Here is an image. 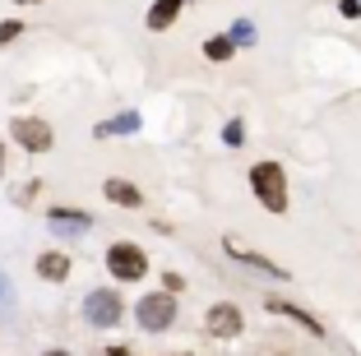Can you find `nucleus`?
I'll return each instance as SVG.
<instances>
[{
    "label": "nucleus",
    "mask_w": 361,
    "mask_h": 356,
    "mask_svg": "<svg viewBox=\"0 0 361 356\" xmlns=\"http://www.w3.org/2000/svg\"><path fill=\"white\" fill-rule=\"evenodd\" d=\"M250 185H255L259 204H264L269 213H283L287 209V176L278 162H259L255 171H250Z\"/></svg>",
    "instance_id": "nucleus-1"
},
{
    "label": "nucleus",
    "mask_w": 361,
    "mask_h": 356,
    "mask_svg": "<svg viewBox=\"0 0 361 356\" xmlns=\"http://www.w3.org/2000/svg\"><path fill=\"white\" fill-rule=\"evenodd\" d=\"M106 269L116 273L121 283H139L144 273H149V259H144V250L130 241H116L111 250H106Z\"/></svg>",
    "instance_id": "nucleus-2"
},
{
    "label": "nucleus",
    "mask_w": 361,
    "mask_h": 356,
    "mask_svg": "<svg viewBox=\"0 0 361 356\" xmlns=\"http://www.w3.org/2000/svg\"><path fill=\"white\" fill-rule=\"evenodd\" d=\"M135 314H139V329H144V333H162V329H171V319H176V301H171V292L144 296V301L135 305Z\"/></svg>",
    "instance_id": "nucleus-3"
},
{
    "label": "nucleus",
    "mask_w": 361,
    "mask_h": 356,
    "mask_svg": "<svg viewBox=\"0 0 361 356\" xmlns=\"http://www.w3.org/2000/svg\"><path fill=\"white\" fill-rule=\"evenodd\" d=\"M121 296L116 292H106V287H97V292H88V301H84V319L88 324H97V329H111L121 319Z\"/></svg>",
    "instance_id": "nucleus-4"
},
{
    "label": "nucleus",
    "mask_w": 361,
    "mask_h": 356,
    "mask_svg": "<svg viewBox=\"0 0 361 356\" xmlns=\"http://www.w3.org/2000/svg\"><path fill=\"white\" fill-rule=\"evenodd\" d=\"M14 139H19L28 153H47V148H51V125L37 121V116H19V121H14Z\"/></svg>",
    "instance_id": "nucleus-5"
},
{
    "label": "nucleus",
    "mask_w": 361,
    "mask_h": 356,
    "mask_svg": "<svg viewBox=\"0 0 361 356\" xmlns=\"http://www.w3.org/2000/svg\"><path fill=\"white\" fill-rule=\"evenodd\" d=\"M102 195H106L111 204H121V209H144V190L130 185V180H116V176L102 180Z\"/></svg>",
    "instance_id": "nucleus-6"
},
{
    "label": "nucleus",
    "mask_w": 361,
    "mask_h": 356,
    "mask_svg": "<svg viewBox=\"0 0 361 356\" xmlns=\"http://www.w3.org/2000/svg\"><path fill=\"white\" fill-rule=\"evenodd\" d=\"M227 254L241 259V264H250V269H259V273H269V278H287V269H278L274 259H264V254H255V250H245V245L232 241V236H227Z\"/></svg>",
    "instance_id": "nucleus-7"
},
{
    "label": "nucleus",
    "mask_w": 361,
    "mask_h": 356,
    "mask_svg": "<svg viewBox=\"0 0 361 356\" xmlns=\"http://www.w3.org/2000/svg\"><path fill=\"white\" fill-rule=\"evenodd\" d=\"M209 329L218 338H236L241 333V310H236V305H213L209 310Z\"/></svg>",
    "instance_id": "nucleus-8"
},
{
    "label": "nucleus",
    "mask_w": 361,
    "mask_h": 356,
    "mask_svg": "<svg viewBox=\"0 0 361 356\" xmlns=\"http://www.w3.org/2000/svg\"><path fill=\"white\" fill-rule=\"evenodd\" d=\"M51 222L56 231H61V236H70V231H88L93 227V218H88V213H75V209H51Z\"/></svg>",
    "instance_id": "nucleus-9"
},
{
    "label": "nucleus",
    "mask_w": 361,
    "mask_h": 356,
    "mask_svg": "<svg viewBox=\"0 0 361 356\" xmlns=\"http://www.w3.org/2000/svg\"><path fill=\"white\" fill-rule=\"evenodd\" d=\"M37 273H42L47 283H65V278H70V259H65V254H42V259H37Z\"/></svg>",
    "instance_id": "nucleus-10"
},
{
    "label": "nucleus",
    "mask_w": 361,
    "mask_h": 356,
    "mask_svg": "<svg viewBox=\"0 0 361 356\" xmlns=\"http://www.w3.org/2000/svg\"><path fill=\"white\" fill-rule=\"evenodd\" d=\"M135 130H139V116H135V111H126V116H116V121H102L93 135H97V139H106V135H135Z\"/></svg>",
    "instance_id": "nucleus-11"
},
{
    "label": "nucleus",
    "mask_w": 361,
    "mask_h": 356,
    "mask_svg": "<svg viewBox=\"0 0 361 356\" xmlns=\"http://www.w3.org/2000/svg\"><path fill=\"white\" fill-rule=\"evenodd\" d=\"M180 14V0H153V10H149V28H167L171 19Z\"/></svg>",
    "instance_id": "nucleus-12"
},
{
    "label": "nucleus",
    "mask_w": 361,
    "mask_h": 356,
    "mask_svg": "<svg viewBox=\"0 0 361 356\" xmlns=\"http://www.w3.org/2000/svg\"><path fill=\"white\" fill-rule=\"evenodd\" d=\"M269 310H278V314H292V319H301V324L310 329V333H319V319H310L306 310H297L292 301H269Z\"/></svg>",
    "instance_id": "nucleus-13"
},
{
    "label": "nucleus",
    "mask_w": 361,
    "mask_h": 356,
    "mask_svg": "<svg viewBox=\"0 0 361 356\" xmlns=\"http://www.w3.org/2000/svg\"><path fill=\"white\" fill-rule=\"evenodd\" d=\"M232 51H236L232 37H209V42H204V56H209V61H227Z\"/></svg>",
    "instance_id": "nucleus-14"
},
{
    "label": "nucleus",
    "mask_w": 361,
    "mask_h": 356,
    "mask_svg": "<svg viewBox=\"0 0 361 356\" xmlns=\"http://www.w3.org/2000/svg\"><path fill=\"white\" fill-rule=\"evenodd\" d=\"M232 42H236V47H250V42H255V23H245V19H241V23L232 28Z\"/></svg>",
    "instance_id": "nucleus-15"
},
{
    "label": "nucleus",
    "mask_w": 361,
    "mask_h": 356,
    "mask_svg": "<svg viewBox=\"0 0 361 356\" xmlns=\"http://www.w3.org/2000/svg\"><path fill=\"white\" fill-rule=\"evenodd\" d=\"M19 32H23V23H19V19L0 23V47H5V42H14V37H19Z\"/></svg>",
    "instance_id": "nucleus-16"
},
{
    "label": "nucleus",
    "mask_w": 361,
    "mask_h": 356,
    "mask_svg": "<svg viewBox=\"0 0 361 356\" xmlns=\"http://www.w3.org/2000/svg\"><path fill=\"white\" fill-rule=\"evenodd\" d=\"M223 139H227V144H232V148H236V144H241V139H245V130H241V121H232V125H227V135H223Z\"/></svg>",
    "instance_id": "nucleus-17"
},
{
    "label": "nucleus",
    "mask_w": 361,
    "mask_h": 356,
    "mask_svg": "<svg viewBox=\"0 0 361 356\" xmlns=\"http://www.w3.org/2000/svg\"><path fill=\"white\" fill-rule=\"evenodd\" d=\"M338 10L348 14V19H357V14H361V0H338Z\"/></svg>",
    "instance_id": "nucleus-18"
},
{
    "label": "nucleus",
    "mask_w": 361,
    "mask_h": 356,
    "mask_svg": "<svg viewBox=\"0 0 361 356\" xmlns=\"http://www.w3.org/2000/svg\"><path fill=\"white\" fill-rule=\"evenodd\" d=\"M10 301V283H5V278H0V305Z\"/></svg>",
    "instance_id": "nucleus-19"
},
{
    "label": "nucleus",
    "mask_w": 361,
    "mask_h": 356,
    "mask_svg": "<svg viewBox=\"0 0 361 356\" xmlns=\"http://www.w3.org/2000/svg\"><path fill=\"white\" fill-rule=\"evenodd\" d=\"M102 356H130V352H126V347H111V352H102Z\"/></svg>",
    "instance_id": "nucleus-20"
},
{
    "label": "nucleus",
    "mask_w": 361,
    "mask_h": 356,
    "mask_svg": "<svg viewBox=\"0 0 361 356\" xmlns=\"http://www.w3.org/2000/svg\"><path fill=\"white\" fill-rule=\"evenodd\" d=\"M0 176H5V144H0Z\"/></svg>",
    "instance_id": "nucleus-21"
},
{
    "label": "nucleus",
    "mask_w": 361,
    "mask_h": 356,
    "mask_svg": "<svg viewBox=\"0 0 361 356\" xmlns=\"http://www.w3.org/2000/svg\"><path fill=\"white\" fill-rule=\"evenodd\" d=\"M47 356H70V352H47Z\"/></svg>",
    "instance_id": "nucleus-22"
},
{
    "label": "nucleus",
    "mask_w": 361,
    "mask_h": 356,
    "mask_svg": "<svg viewBox=\"0 0 361 356\" xmlns=\"http://www.w3.org/2000/svg\"><path fill=\"white\" fill-rule=\"evenodd\" d=\"M19 5H28V0H19Z\"/></svg>",
    "instance_id": "nucleus-23"
}]
</instances>
